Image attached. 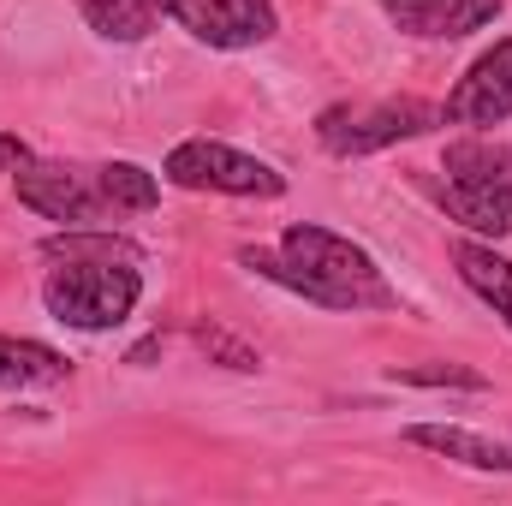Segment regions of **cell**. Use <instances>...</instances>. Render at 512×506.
Returning a JSON list of instances; mask_svg holds the SVG:
<instances>
[{
  "label": "cell",
  "mask_w": 512,
  "mask_h": 506,
  "mask_svg": "<svg viewBox=\"0 0 512 506\" xmlns=\"http://www.w3.org/2000/svg\"><path fill=\"white\" fill-rule=\"evenodd\" d=\"M239 262L256 268L262 280H274V286H286V292L322 304V310H399V292L387 286L382 262L364 251V245H352V239L316 227V221L286 227V233H280V251L245 245Z\"/></svg>",
  "instance_id": "6da1fadb"
},
{
  "label": "cell",
  "mask_w": 512,
  "mask_h": 506,
  "mask_svg": "<svg viewBox=\"0 0 512 506\" xmlns=\"http://www.w3.org/2000/svg\"><path fill=\"white\" fill-rule=\"evenodd\" d=\"M42 251L60 262L42 280V304H48L54 322L78 328V334H102V328H120L131 310H137L143 274H137V251H131L126 239L66 227Z\"/></svg>",
  "instance_id": "7a4b0ae2"
},
{
  "label": "cell",
  "mask_w": 512,
  "mask_h": 506,
  "mask_svg": "<svg viewBox=\"0 0 512 506\" xmlns=\"http://www.w3.org/2000/svg\"><path fill=\"white\" fill-rule=\"evenodd\" d=\"M12 185L24 209L60 227H102L114 215H143L161 197L155 173L137 161H36L30 155L12 173Z\"/></svg>",
  "instance_id": "3957f363"
},
{
  "label": "cell",
  "mask_w": 512,
  "mask_h": 506,
  "mask_svg": "<svg viewBox=\"0 0 512 506\" xmlns=\"http://www.w3.org/2000/svg\"><path fill=\"white\" fill-rule=\"evenodd\" d=\"M441 209L471 227V233H489L501 239L512 227V149L507 143H489V137H459L447 143L441 155Z\"/></svg>",
  "instance_id": "277c9868"
},
{
  "label": "cell",
  "mask_w": 512,
  "mask_h": 506,
  "mask_svg": "<svg viewBox=\"0 0 512 506\" xmlns=\"http://www.w3.org/2000/svg\"><path fill=\"white\" fill-rule=\"evenodd\" d=\"M447 120L435 102H417V96H387V102H346V108H322L316 114V143L328 155H376L393 143H411L423 131H435Z\"/></svg>",
  "instance_id": "5b68a950"
},
{
  "label": "cell",
  "mask_w": 512,
  "mask_h": 506,
  "mask_svg": "<svg viewBox=\"0 0 512 506\" xmlns=\"http://www.w3.org/2000/svg\"><path fill=\"white\" fill-rule=\"evenodd\" d=\"M161 173H167V185H179V191H221V197H280V191H286V179H280L268 161H256V155L233 149V143H215V137H185V143H173Z\"/></svg>",
  "instance_id": "8992f818"
},
{
  "label": "cell",
  "mask_w": 512,
  "mask_h": 506,
  "mask_svg": "<svg viewBox=\"0 0 512 506\" xmlns=\"http://www.w3.org/2000/svg\"><path fill=\"white\" fill-rule=\"evenodd\" d=\"M167 18L209 48H256L280 30L274 0H167Z\"/></svg>",
  "instance_id": "52a82bcc"
},
{
  "label": "cell",
  "mask_w": 512,
  "mask_h": 506,
  "mask_svg": "<svg viewBox=\"0 0 512 506\" xmlns=\"http://www.w3.org/2000/svg\"><path fill=\"white\" fill-rule=\"evenodd\" d=\"M441 114L453 126H501L512 114V36L495 42L483 60H471V72L459 78V90L441 102Z\"/></svg>",
  "instance_id": "ba28073f"
},
{
  "label": "cell",
  "mask_w": 512,
  "mask_h": 506,
  "mask_svg": "<svg viewBox=\"0 0 512 506\" xmlns=\"http://www.w3.org/2000/svg\"><path fill=\"white\" fill-rule=\"evenodd\" d=\"M393 30L417 36V42H459L483 24L501 18V0H376Z\"/></svg>",
  "instance_id": "9c48e42d"
},
{
  "label": "cell",
  "mask_w": 512,
  "mask_h": 506,
  "mask_svg": "<svg viewBox=\"0 0 512 506\" xmlns=\"http://www.w3.org/2000/svg\"><path fill=\"white\" fill-rule=\"evenodd\" d=\"M405 441L423 453H441L453 465H471V471H512V441H489V435L459 429V423H411Z\"/></svg>",
  "instance_id": "30bf717a"
},
{
  "label": "cell",
  "mask_w": 512,
  "mask_h": 506,
  "mask_svg": "<svg viewBox=\"0 0 512 506\" xmlns=\"http://www.w3.org/2000/svg\"><path fill=\"white\" fill-rule=\"evenodd\" d=\"M453 268H459V280L512 328V256H501L495 245H483V239H459L453 245Z\"/></svg>",
  "instance_id": "8fae6325"
},
{
  "label": "cell",
  "mask_w": 512,
  "mask_h": 506,
  "mask_svg": "<svg viewBox=\"0 0 512 506\" xmlns=\"http://www.w3.org/2000/svg\"><path fill=\"white\" fill-rule=\"evenodd\" d=\"M66 376H72V364L54 346L0 334V387H54V381H66Z\"/></svg>",
  "instance_id": "7c38bea8"
},
{
  "label": "cell",
  "mask_w": 512,
  "mask_h": 506,
  "mask_svg": "<svg viewBox=\"0 0 512 506\" xmlns=\"http://www.w3.org/2000/svg\"><path fill=\"white\" fill-rule=\"evenodd\" d=\"M78 12H84L90 30L108 36V42H143V36L167 18V0H78Z\"/></svg>",
  "instance_id": "4fadbf2b"
},
{
  "label": "cell",
  "mask_w": 512,
  "mask_h": 506,
  "mask_svg": "<svg viewBox=\"0 0 512 506\" xmlns=\"http://www.w3.org/2000/svg\"><path fill=\"white\" fill-rule=\"evenodd\" d=\"M393 381H405V387H471V393L489 387V376H477V370H465V364H429V370L393 364Z\"/></svg>",
  "instance_id": "5bb4252c"
},
{
  "label": "cell",
  "mask_w": 512,
  "mask_h": 506,
  "mask_svg": "<svg viewBox=\"0 0 512 506\" xmlns=\"http://www.w3.org/2000/svg\"><path fill=\"white\" fill-rule=\"evenodd\" d=\"M197 346H203V352H215V358H227V370H262V358H256L251 346L227 340L221 328H197Z\"/></svg>",
  "instance_id": "9a60e30c"
},
{
  "label": "cell",
  "mask_w": 512,
  "mask_h": 506,
  "mask_svg": "<svg viewBox=\"0 0 512 506\" xmlns=\"http://www.w3.org/2000/svg\"><path fill=\"white\" fill-rule=\"evenodd\" d=\"M24 161H30V143L12 137V131H0V173H18Z\"/></svg>",
  "instance_id": "2e32d148"
}]
</instances>
